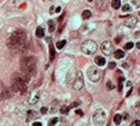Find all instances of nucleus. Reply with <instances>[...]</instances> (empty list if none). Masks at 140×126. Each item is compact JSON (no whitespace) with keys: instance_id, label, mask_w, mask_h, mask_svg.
<instances>
[{"instance_id":"30","label":"nucleus","mask_w":140,"mask_h":126,"mask_svg":"<svg viewBox=\"0 0 140 126\" xmlns=\"http://www.w3.org/2000/svg\"><path fill=\"white\" fill-rule=\"evenodd\" d=\"M79 104H80V102H79V101H75V102H73V103H72V106H71V107H73V108H74V107H78Z\"/></svg>"},{"instance_id":"19","label":"nucleus","mask_w":140,"mask_h":126,"mask_svg":"<svg viewBox=\"0 0 140 126\" xmlns=\"http://www.w3.org/2000/svg\"><path fill=\"white\" fill-rule=\"evenodd\" d=\"M83 19H89L90 17H91V11H89V10H85V11H83Z\"/></svg>"},{"instance_id":"31","label":"nucleus","mask_w":140,"mask_h":126,"mask_svg":"<svg viewBox=\"0 0 140 126\" xmlns=\"http://www.w3.org/2000/svg\"><path fill=\"white\" fill-rule=\"evenodd\" d=\"M33 126H42V124H41L40 121H35V123L33 124Z\"/></svg>"},{"instance_id":"16","label":"nucleus","mask_w":140,"mask_h":126,"mask_svg":"<svg viewBox=\"0 0 140 126\" xmlns=\"http://www.w3.org/2000/svg\"><path fill=\"white\" fill-rule=\"evenodd\" d=\"M111 6H113V8H115V10L120 8V7H121V0H113V1H111Z\"/></svg>"},{"instance_id":"23","label":"nucleus","mask_w":140,"mask_h":126,"mask_svg":"<svg viewBox=\"0 0 140 126\" xmlns=\"http://www.w3.org/2000/svg\"><path fill=\"white\" fill-rule=\"evenodd\" d=\"M123 81H125L123 77H120V78H119V91H120V93L122 91V88H123V85H122V82H123Z\"/></svg>"},{"instance_id":"6","label":"nucleus","mask_w":140,"mask_h":126,"mask_svg":"<svg viewBox=\"0 0 140 126\" xmlns=\"http://www.w3.org/2000/svg\"><path fill=\"white\" fill-rule=\"evenodd\" d=\"M87 77H89V79L91 82H98L101 79V72H100V70L97 67L91 66L87 70Z\"/></svg>"},{"instance_id":"12","label":"nucleus","mask_w":140,"mask_h":126,"mask_svg":"<svg viewBox=\"0 0 140 126\" xmlns=\"http://www.w3.org/2000/svg\"><path fill=\"white\" fill-rule=\"evenodd\" d=\"M105 59L103 58V57H96L95 58V64L97 65V66H104L105 65Z\"/></svg>"},{"instance_id":"5","label":"nucleus","mask_w":140,"mask_h":126,"mask_svg":"<svg viewBox=\"0 0 140 126\" xmlns=\"http://www.w3.org/2000/svg\"><path fill=\"white\" fill-rule=\"evenodd\" d=\"M92 120H93V124L96 126H103L105 124V121H107L105 112L102 111V109H97V111L93 113Z\"/></svg>"},{"instance_id":"14","label":"nucleus","mask_w":140,"mask_h":126,"mask_svg":"<svg viewBox=\"0 0 140 126\" xmlns=\"http://www.w3.org/2000/svg\"><path fill=\"white\" fill-rule=\"evenodd\" d=\"M114 57H115L116 59H121V58H123V57H125V52H123V51H121V49H117V51H115Z\"/></svg>"},{"instance_id":"34","label":"nucleus","mask_w":140,"mask_h":126,"mask_svg":"<svg viewBox=\"0 0 140 126\" xmlns=\"http://www.w3.org/2000/svg\"><path fill=\"white\" fill-rule=\"evenodd\" d=\"M77 114H79V115H81V114H83V112H81L80 109H78V111H77Z\"/></svg>"},{"instance_id":"3","label":"nucleus","mask_w":140,"mask_h":126,"mask_svg":"<svg viewBox=\"0 0 140 126\" xmlns=\"http://www.w3.org/2000/svg\"><path fill=\"white\" fill-rule=\"evenodd\" d=\"M27 82L23 79L22 74H14L13 76V81H12V85H11V90L12 93H19V94H25L27 93Z\"/></svg>"},{"instance_id":"7","label":"nucleus","mask_w":140,"mask_h":126,"mask_svg":"<svg viewBox=\"0 0 140 126\" xmlns=\"http://www.w3.org/2000/svg\"><path fill=\"white\" fill-rule=\"evenodd\" d=\"M83 85H84L83 73H81L80 71H78V72H77V78H75V81H74V83H73V89H74V90H80V89L83 88Z\"/></svg>"},{"instance_id":"17","label":"nucleus","mask_w":140,"mask_h":126,"mask_svg":"<svg viewBox=\"0 0 140 126\" xmlns=\"http://www.w3.org/2000/svg\"><path fill=\"white\" fill-rule=\"evenodd\" d=\"M49 58H50V61L55 58V51H54V47L52 44L49 46Z\"/></svg>"},{"instance_id":"13","label":"nucleus","mask_w":140,"mask_h":126,"mask_svg":"<svg viewBox=\"0 0 140 126\" xmlns=\"http://www.w3.org/2000/svg\"><path fill=\"white\" fill-rule=\"evenodd\" d=\"M48 29H49V32H54V30L56 29V23L54 21H49L48 22Z\"/></svg>"},{"instance_id":"15","label":"nucleus","mask_w":140,"mask_h":126,"mask_svg":"<svg viewBox=\"0 0 140 126\" xmlns=\"http://www.w3.org/2000/svg\"><path fill=\"white\" fill-rule=\"evenodd\" d=\"M36 36L40 37V38L44 36V29L42 27H37V29H36Z\"/></svg>"},{"instance_id":"26","label":"nucleus","mask_w":140,"mask_h":126,"mask_svg":"<svg viewBox=\"0 0 140 126\" xmlns=\"http://www.w3.org/2000/svg\"><path fill=\"white\" fill-rule=\"evenodd\" d=\"M122 11H123V12L131 11V6H129V5H123V6H122Z\"/></svg>"},{"instance_id":"10","label":"nucleus","mask_w":140,"mask_h":126,"mask_svg":"<svg viewBox=\"0 0 140 126\" xmlns=\"http://www.w3.org/2000/svg\"><path fill=\"white\" fill-rule=\"evenodd\" d=\"M137 23H138V19H137L135 17H131V18H128V19L125 22V25L128 27V28H134V27L137 25Z\"/></svg>"},{"instance_id":"36","label":"nucleus","mask_w":140,"mask_h":126,"mask_svg":"<svg viewBox=\"0 0 140 126\" xmlns=\"http://www.w3.org/2000/svg\"><path fill=\"white\" fill-rule=\"evenodd\" d=\"M123 118H125V119L127 120V119H128V114H125V115H123Z\"/></svg>"},{"instance_id":"4","label":"nucleus","mask_w":140,"mask_h":126,"mask_svg":"<svg viewBox=\"0 0 140 126\" xmlns=\"http://www.w3.org/2000/svg\"><path fill=\"white\" fill-rule=\"evenodd\" d=\"M80 49H81V52L84 54H87V55L93 54L97 51V43L95 41H92V40H86V41H84L81 43Z\"/></svg>"},{"instance_id":"29","label":"nucleus","mask_w":140,"mask_h":126,"mask_svg":"<svg viewBox=\"0 0 140 126\" xmlns=\"http://www.w3.org/2000/svg\"><path fill=\"white\" fill-rule=\"evenodd\" d=\"M109 67H110V68H115V67H116V63H115V61L109 63Z\"/></svg>"},{"instance_id":"8","label":"nucleus","mask_w":140,"mask_h":126,"mask_svg":"<svg viewBox=\"0 0 140 126\" xmlns=\"http://www.w3.org/2000/svg\"><path fill=\"white\" fill-rule=\"evenodd\" d=\"M102 53L105 54L107 57H109V55H111L113 54V52H114V48H113V44H111V42H109V41H104L103 43H102Z\"/></svg>"},{"instance_id":"20","label":"nucleus","mask_w":140,"mask_h":126,"mask_svg":"<svg viewBox=\"0 0 140 126\" xmlns=\"http://www.w3.org/2000/svg\"><path fill=\"white\" fill-rule=\"evenodd\" d=\"M68 111H70V107H67V106H62L61 108H60V113L61 114H68Z\"/></svg>"},{"instance_id":"2","label":"nucleus","mask_w":140,"mask_h":126,"mask_svg":"<svg viewBox=\"0 0 140 126\" xmlns=\"http://www.w3.org/2000/svg\"><path fill=\"white\" fill-rule=\"evenodd\" d=\"M20 70L22 73L28 76H34L36 73V59L35 57H25L20 60Z\"/></svg>"},{"instance_id":"39","label":"nucleus","mask_w":140,"mask_h":126,"mask_svg":"<svg viewBox=\"0 0 140 126\" xmlns=\"http://www.w3.org/2000/svg\"><path fill=\"white\" fill-rule=\"evenodd\" d=\"M139 93H140V88H139Z\"/></svg>"},{"instance_id":"21","label":"nucleus","mask_w":140,"mask_h":126,"mask_svg":"<svg viewBox=\"0 0 140 126\" xmlns=\"http://www.w3.org/2000/svg\"><path fill=\"white\" fill-rule=\"evenodd\" d=\"M113 89H115V84L111 83L110 81H108L107 82V90H113Z\"/></svg>"},{"instance_id":"33","label":"nucleus","mask_w":140,"mask_h":126,"mask_svg":"<svg viewBox=\"0 0 140 126\" xmlns=\"http://www.w3.org/2000/svg\"><path fill=\"white\" fill-rule=\"evenodd\" d=\"M60 11H61V7H56V8H55V12H58V13H59Z\"/></svg>"},{"instance_id":"27","label":"nucleus","mask_w":140,"mask_h":126,"mask_svg":"<svg viewBox=\"0 0 140 126\" xmlns=\"http://www.w3.org/2000/svg\"><path fill=\"white\" fill-rule=\"evenodd\" d=\"M41 113H42V114L48 113V108H47V107H42V108H41Z\"/></svg>"},{"instance_id":"28","label":"nucleus","mask_w":140,"mask_h":126,"mask_svg":"<svg viewBox=\"0 0 140 126\" xmlns=\"http://www.w3.org/2000/svg\"><path fill=\"white\" fill-rule=\"evenodd\" d=\"M131 126H140V120H135V121H133Z\"/></svg>"},{"instance_id":"11","label":"nucleus","mask_w":140,"mask_h":126,"mask_svg":"<svg viewBox=\"0 0 140 126\" xmlns=\"http://www.w3.org/2000/svg\"><path fill=\"white\" fill-rule=\"evenodd\" d=\"M37 117V113H35V111H28L27 112V121H31L33 119H35Z\"/></svg>"},{"instance_id":"22","label":"nucleus","mask_w":140,"mask_h":126,"mask_svg":"<svg viewBox=\"0 0 140 126\" xmlns=\"http://www.w3.org/2000/svg\"><path fill=\"white\" fill-rule=\"evenodd\" d=\"M65 44H66V41H65V40H62V41H59V42L56 43V47H58L59 49H61V48H64V47H65Z\"/></svg>"},{"instance_id":"9","label":"nucleus","mask_w":140,"mask_h":126,"mask_svg":"<svg viewBox=\"0 0 140 126\" xmlns=\"http://www.w3.org/2000/svg\"><path fill=\"white\" fill-rule=\"evenodd\" d=\"M38 100H40V93L37 91V90H34L30 96H29V100H28V102L30 103V104H36L37 102H38Z\"/></svg>"},{"instance_id":"37","label":"nucleus","mask_w":140,"mask_h":126,"mask_svg":"<svg viewBox=\"0 0 140 126\" xmlns=\"http://www.w3.org/2000/svg\"><path fill=\"white\" fill-rule=\"evenodd\" d=\"M137 47H138V48H139V49H140V41H139V42H138V43H137Z\"/></svg>"},{"instance_id":"24","label":"nucleus","mask_w":140,"mask_h":126,"mask_svg":"<svg viewBox=\"0 0 140 126\" xmlns=\"http://www.w3.org/2000/svg\"><path fill=\"white\" fill-rule=\"evenodd\" d=\"M59 121V119L58 118H53V119H50L49 120V123H48V126H54L56 123Z\"/></svg>"},{"instance_id":"25","label":"nucleus","mask_w":140,"mask_h":126,"mask_svg":"<svg viewBox=\"0 0 140 126\" xmlns=\"http://www.w3.org/2000/svg\"><path fill=\"white\" fill-rule=\"evenodd\" d=\"M133 47H134V43H132V42H127L125 44V49H132Z\"/></svg>"},{"instance_id":"35","label":"nucleus","mask_w":140,"mask_h":126,"mask_svg":"<svg viewBox=\"0 0 140 126\" xmlns=\"http://www.w3.org/2000/svg\"><path fill=\"white\" fill-rule=\"evenodd\" d=\"M49 12H50V13H53V12H54V7H50V10H49Z\"/></svg>"},{"instance_id":"38","label":"nucleus","mask_w":140,"mask_h":126,"mask_svg":"<svg viewBox=\"0 0 140 126\" xmlns=\"http://www.w3.org/2000/svg\"><path fill=\"white\" fill-rule=\"evenodd\" d=\"M87 1H90V2H91V1H93V0H87Z\"/></svg>"},{"instance_id":"32","label":"nucleus","mask_w":140,"mask_h":126,"mask_svg":"<svg viewBox=\"0 0 140 126\" xmlns=\"http://www.w3.org/2000/svg\"><path fill=\"white\" fill-rule=\"evenodd\" d=\"M132 91H133V89H132V87H131V89H129V90H128V93H127V96H131Z\"/></svg>"},{"instance_id":"18","label":"nucleus","mask_w":140,"mask_h":126,"mask_svg":"<svg viewBox=\"0 0 140 126\" xmlns=\"http://www.w3.org/2000/svg\"><path fill=\"white\" fill-rule=\"evenodd\" d=\"M121 121H122V117H121V114H115V117H114V123H115L116 125H120Z\"/></svg>"},{"instance_id":"1","label":"nucleus","mask_w":140,"mask_h":126,"mask_svg":"<svg viewBox=\"0 0 140 126\" xmlns=\"http://www.w3.org/2000/svg\"><path fill=\"white\" fill-rule=\"evenodd\" d=\"M27 41V34L24 30H16L11 36H10V40H8V47L10 48H13V49H17V48H20L24 46Z\"/></svg>"}]
</instances>
